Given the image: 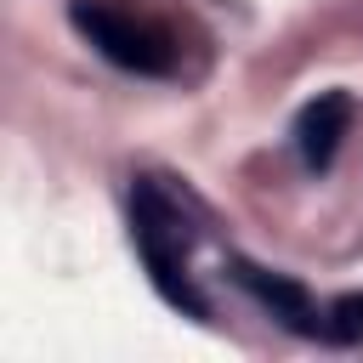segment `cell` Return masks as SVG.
<instances>
[{
    "mask_svg": "<svg viewBox=\"0 0 363 363\" xmlns=\"http://www.w3.org/2000/svg\"><path fill=\"white\" fill-rule=\"evenodd\" d=\"M130 238H136V255H142V267H147V278H153V289L170 301V306H182L187 318H210V301L193 289V278H187V255H193V227H187V216H182V204L159 187V182H136L130 187Z\"/></svg>",
    "mask_w": 363,
    "mask_h": 363,
    "instance_id": "cell-1",
    "label": "cell"
},
{
    "mask_svg": "<svg viewBox=\"0 0 363 363\" xmlns=\"http://www.w3.org/2000/svg\"><path fill=\"white\" fill-rule=\"evenodd\" d=\"M68 17L74 28L125 74H147V79H170L182 68V45L170 28H159L153 17H136V11H119L108 0H68Z\"/></svg>",
    "mask_w": 363,
    "mask_h": 363,
    "instance_id": "cell-2",
    "label": "cell"
},
{
    "mask_svg": "<svg viewBox=\"0 0 363 363\" xmlns=\"http://www.w3.org/2000/svg\"><path fill=\"white\" fill-rule=\"evenodd\" d=\"M233 278L244 295H255L289 335H306V340H323V306L312 301V289L289 272H272V267H255L250 255H233Z\"/></svg>",
    "mask_w": 363,
    "mask_h": 363,
    "instance_id": "cell-3",
    "label": "cell"
},
{
    "mask_svg": "<svg viewBox=\"0 0 363 363\" xmlns=\"http://www.w3.org/2000/svg\"><path fill=\"white\" fill-rule=\"evenodd\" d=\"M323 340L329 346H357L363 340V295H335L323 306Z\"/></svg>",
    "mask_w": 363,
    "mask_h": 363,
    "instance_id": "cell-5",
    "label": "cell"
},
{
    "mask_svg": "<svg viewBox=\"0 0 363 363\" xmlns=\"http://www.w3.org/2000/svg\"><path fill=\"white\" fill-rule=\"evenodd\" d=\"M352 113H357L352 91H318L295 113V147H301V164L306 170H329L335 164V153H340V142L352 130Z\"/></svg>",
    "mask_w": 363,
    "mask_h": 363,
    "instance_id": "cell-4",
    "label": "cell"
}]
</instances>
